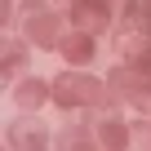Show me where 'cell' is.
<instances>
[{
  "label": "cell",
  "instance_id": "cell-7",
  "mask_svg": "<svg viewBox=\"0 0 151 151\" xmlns=\"http://www.w3.org/2000/svg\"><path fill=\"white\" fill-rule=\"evenodd\" d=\"M142 22H147V27H151V5H147V9H142Z\"/></svg>",
  "mask_w": 151,
  "mask_h": 151
},
{
  "label": "cell",
  "instance_id": "cell-2",
  "mask_svg": "<svg viewBox=\"0 0 151 151\" xmlns=\"http://www.w3.org/2000/svg\"><path fill=\"white\" fill-rule=\"evenodd\" d=\"M76 27H80V31H98V27H107V14H102L98 5H93V9L80 5V9H76Z\"/></svg>",
  "mask_w": 151,
  "mask_h": 151
},
{
  "label": "cell",
  "instance_id": "cell-4",
  "mask_svg": "<svg viewBox=\"0 0 151 151\" xmlns=\"http://www.w3.org/2000/svg\"><path fill=\"white\" fill-rule=\"evenodd\" d=\"M53 31H58V22H49V18H36V40L53 45Z\"/></svg>",
  "mask_w": 151,
  "mask_h": 151
},
{
  "label": "cell",
  "instance_id": "cell-3",
  "mask_svg": "<svg viewBox=\"0 0 151 151\" xmlns=\"http://www.w3.org/2000/svg\"><path fill=\"white\" fill-rule=\"evenodd\" d=\"M89 53H93V45H89L85 36H71V40H67V58H71V62H85Z\"/></svg>",
  "mask_w": 151,
  "mask_h": 151
},
{
  "label": "cell",
  "instance_id": "cell-5",
  "mask_svg": "<svg viewBox=\"0 0 151 151\" xmlns=\"http://www.w3.org/2000/svg\"><path fill=\"white\" fill-rule=\"evenodd\" d=\"M102 142L107 147H124V129L120 124H102Z\"/></svg>",
  "mask_w": 151,
  "mask_h": 151
},
{
  "label": "cell",
  "instance_id": "cell-6",
  "mask_svg": "<svg viewBox=\"0 0 151 151\" xmlns=\"http://www.w3.org/2000/svg\"><path fill=\"white\" fill-rule=\"evenodd\" d=\"M40 93H45V89H40V85H27V89H22V102H27V107H31V102H36V98H40Z\"/></svg>",
  "mask_w": 151,
  "mask_h": 151
},
{
  "label": "cell",
  "instance_id": "cell-1",
  "mask_svg": "<svg viewBox=\"0 0 151 151\" xmlns=\"http://www.w3.org/2000/svg\"><path fill=\"white\" fill-rule=\"evenodd\" d=\"M53 98H58L62 107H80V102H93L98 89H93L89 80H80V76H62V80L53 85Z\"/></svg>",
  "mask_w": 151,
  "mask_h": 151
}]
</instances>
